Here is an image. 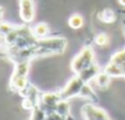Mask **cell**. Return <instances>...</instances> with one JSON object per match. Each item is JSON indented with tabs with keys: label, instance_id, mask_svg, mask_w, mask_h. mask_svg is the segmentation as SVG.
<instances>
[{
	"label": "cell",
	"instance_id": "20",
	"mask_svg": "<svg viewBox=\"0 0 125 120\" xmlns=\"http://www.w3.org/2000/svg\"><path fill=\"white\" fill-rule=\"evenodd\" d=\"M118 4H119L121 8L125 9V0H118Z\"/></svg>",
	"mask_w": 125,
	"mask_h": 120
},
{
	"label": "cell",
	"instance_id": "9",
	"mask_svg": "<svg viewBox=\"0 0 125 120\" xmlns=\"http://www.w3.org/2000/svg\"><path fill=\"white\" fill-rule=\"evenodd\" d=\"M101 71H102L101 66H99L97 63H93L92 65H90L88 68L83 69L82 71H80V72L76 74V75H79V76L83 80L85 83H90V82H92V81L96 79V76H97Z\"/></svg>",
	"mask_w": 125,
	"mask_h": 120
},
{
	"label": "cell",
	"instance_id": "5",
	"mask_svg": "<svg viewBox=\"0 0 125 120\" xmlns=\"http://www.w3.org/2000/svg\"><path fill=\"white\" fill-rule=\"evenodd\" d=\"M83 85H85L83 80L79 75L75 74V76H73L69 80V82L64 86V88L61 91H59V93L62 99H71L74 97H79Z\"/></svg>",
	"mask_w": 125,
	"mask_h": 120
},
{
	"label": "cell",
	"instance_id": "17",
	"mask_svg": "<svg viewBox=\"0 0 125 120\" xmlns=\"http://www.w3.org/2000/svg\"><path fill=\"white\" fill-rule=\"evenodd\" d=\"M93 43L99 47V48H104L109 44V36L104 32H101V33H97L94 37H93Z\"/></svg>",
	"mask_w": 125,
	"mask_h": 120
},
{
	"label": "cell",
	"instance_id": "10",
	"mask_svg": "<svg viewBox=\"0 0 125 120\" xmlns=\"http://www.w3.org/2000/svg\"><path fill=\"white\" fill-rule=\"evenodd\" d=\"M98 20L107 25L114 23L116 21V12L110 8H105L98 12Z\"/></svg>",
	"mask_w": 125,
	"mask_h": 120
},
{
	"label": "cell",
	"instance_id": "14",
	"mask_svg": "<svg viewBox=\"0 0 125 120\" xmlns=\"http://www.w3.org/2000/svg\"><path fill=\"white\" fill-rule=\"evenodd\" d=\"M110 80H112V76L108 75L104 70H102V71L96 76V79H94L93 81L96 82V85H97L99 88H107V87L109 86V83H110Z\"/></svg>",
	"mask_w": 125,
	"mask_h": 120
},
{
	"label": "cell",
	"instance_id": "23",
	"mask_svg": "<svg viewBox=\"0 0 125 120\" xmlns=\"http://www.w3.org/2000/svg\"><path fill=\"white\" fill-rule=\"evenodd\" d=\"M119 12H120V14H123V15H124V16H125V9H124V10H120V11H119Z\"/></svg>",
	"mask_w": 125,
	"mask_h": 120
},
{
	"label": "cell",
	"instance_id": "3",
	"mask_svg": "<svg viewBox=\"0 0 125 120\" xmlns=\"http://www.w3.org/2000/svg\"><path fill=\"white\" fill-rule=\"evenodd\" d=\"M93 63H96L94 50H93V48L91 45H86L71 60V69H73V71L75 74H79L80 71H82L83 69L88 68Z\"/></svg>",
	"mask_w": 125,
	"mask_h": 120
},
{
	"label": "cell",
	"instance_id": "6",
	"mask_svg": "<svg viewBox=\"0 0 125 120\" xmlns=\"http://www.w3.org/2000/svg\"><path fill=\"white\" fill-rule=\"evenodd\" d=\"M81 111L85 120H113L104 109L94 105L93 103H86Z\"/></svg>",
	"mask_w": 125,
	"mask_h": 120
},
{
	"label": "cell",
	"instance_id": "8",
	"mask_svg": "<svg viewBox=\"0 0 125 120\" xmlns=\"http://www.w3.org/2000/svg\"><path fill=\"white\" fill-rule=\"evenodd\" d=\"M61 96L59 92H44L42 93L41 96V102H39V105L48 113H52V111H55L59 102L61 100Z\"/></svg>",
	"mask_w": 125,
	"mask_h": 120
},
{
	"label": "cell",
	"instance_id": "19",
	"mask_svg": "<svg viewBox=\"0 0 125 120\" xmlns=\"http://www.w3.org/2000/svg\"><path fill=\"white\" fill-rule=\"evenodd\" d=\"M45 120H75L71 115L69 116V118H65V116H61L59 113H56V111H52V113H48L47 114V118H45Z\"/></svg>",
	"mask_w": 125,
	"mask_h": 120
},
{
	"label": "cell",
	"instance_id": "16",
	"mask_svg": "<svg viewBox=\"0 0 125 120\" xmlns=\"http://www.w3.org/2000/svg\"><path fill=\"white\" fill-rule=\"evenodd\" d=\"M56 113H59L61 116H65V118H69L71 114H70V103H69V99H61L55 109Z\"/></svg>",
	"mask_w": 125,
	"mask_h": 120
},
{
	"label": "cell",
	"instance_id": "7",
	"mask_svg": "<svg viewBox=\"0 0 125 120\" xmlns=\"http://www.w3.org/2000/svg\"><path fill=\"white\" fill-rule=\"evenodd\" d=\"M19 12L20 19L23 23L28 25L34 20L36 16V6L33 0H19Z\"/></svg>",
	"mask_w": 125,
	"mask_h": 120
},
{
	"label": "cell",
	"instance_id": "13",
	"mask_svg": "<svg viewBox=\"0 0 125 120\" xmlns=\"http://www.w3.org/2000/svg\"><path fill=\"white\" fill-rule=\"evenodd\" d=\"M68 25L71 30H80L85 25V19L80 14H73L68 19Z\"/></svg>",
	"mask_w": 125,
	"mask_h": 120
},
{
	"label": "cell",
	"instance_id": "2",
	"mask_svg": "<svg viewBox=\"0 0 125 120\" xmlns=\"http://www.w3.org/2000/svg\"><path fill=\"white\" fill-rule=\"evenodd\" d=\"M14 65V71L9 81V90L11 93L21 94L30 85L28 72L31 69V61H19Z\"/></svg>",
	"mask_w": 125,
	"mask_h": 120
},
{
	"label": "cell",
	"instance_id": "15",
	"mask_svg": "<svg viewBox=\"0 0 125 120\" xmlns=\"http://www.w3.org/2000/svg\"><path fill=\"white\" fill-rule=\"evenodd\" d=\"M109 63H113V64H115L118 66L124 68L125 66V48L113 53L110 59H109Z\"/></svg>",
	"mask_w": 125,
	"mask_h": 120
},
{
	"label": "cell",
	"instance_id": "12",
	"mask_svg": "<svg viewBox=\"0 0 125 120\" xmlns=\"http://www.w3.org/2000/svg\"><path fill=\"white\" fill-rule=\"evenodd\" d=\"M79 97H81V98H85V99H87L88 102H97L98 100V98H97V94H96V92H94V90L92 88V86L90 85V83H85L83 85V87H82V90H81V92H80V96Z\"/></svg>",
	"mask_w": 125,
	"mask_h": 120
},
{
	"label": "cell",
	"instance_id": "11",
	"mask_svg": "<svg viewBox=\"0 0 125 120\" xmlns=\"http://www.w3.org/2000/svg\"><path fill=\"white\" fill-rule=\"evenodd\" d=\"M32 32H33V36L37 39H42V38H45V37L49 36L50 28H49V25L48 23H45V22H38V23H36L32 27Z\"/></svg>",
	"mask_w": 125,
	"mask_h": 120
},
{
	"label": "cell",
	"instance_id": "21",
	"mask_svg": "<svg viewBox=\"0 0 125 120\" xmlns=\"http://www.w3.org/2000/svg\"><path fill=\"white\" fill-rule=\"evenodd\" d=\"M3 16H4V9H3L1 6H0V21H1Z\"/></svg>",
	"mask_w": 125,
	"mask_h": 120
},
{
	"label": "cell",
	"instance_id": "4",
	"mask_svg": "<svg viewBox=\"0 0 125 120\" xmlns=\"http://www.w3.org/2000/svg\"><path fill=\"white\" fill-rule=\"evenodd\" d=\"M22 97V107L27 110H32L34 109L36 107L39 105V102H41V96H42V92L36 87L33 86L31 82L30 85L27 86V88L20 94Z\"/></svg>",
	"mask_w": 125,
	"mask_h": 120
},
{
	"label": "cell",
	"instance_id": "1",
	"mask_svg": "<svg viewBox=\"0 0 125 120\" xmlns=\"http://www.w3.org/2000/svg\"><path fill=\"white\" fill-rule=\"evenodd\" d=\"M37 56H50V55H58L62 54L68 48V39L64 37H45L42 39H38L34 44Z\"/></svg>",
	"mask_w": 125,
	"mask_h": 120
},
{
	"label": "cell",
	"instance_id": "18",
	"mask_svg": "<svg viewBox=\"0 0 125 120\" xmlns=\"http://www.w3.org/2000/svg\"><path fill=\"white\" fill-rule=\"evenodd\" d=\"M45 118H47V111L41 105H38L31 110V116L28 120H45Z\"/></svg>",
	"mask_w": 125,
	"mask_h": 120
},
{
	"label": "cell",
	"instance_id": "22",
	"mask_svg": "<svg viewBox=\"0 0 125 120\" xmlns=\"http://www.w3.org/2000/svg\"><path fill=\"white\" fill-rule=\"evenodd\" d=\"M123 31H124V34H125V21H123Z\"/></svg>",
	"mask_w": 125,
	"mask_h": 120
}]
</instances>
